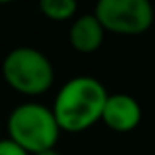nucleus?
Listing matches in <instances>:
<instances>
[{"mask_svg": "<svg viewBox=\"0 0 155 155\" xmlns=\"http://www.w3.org/2000/svg\"><path fill=\"white\" fill-rule=\"evenodd\" d=\"M60 126L51 108L28 101L15 106L8 117V135L28 153L55 148L60 137Z\"/></svg>", "mask_w": 155, "mask_h": 155, "instance_id": "nucleus-3", "label": "nucleus"}, {"mask_svg": "<svg viewBox=\"0 0 155 155\" xmlns=\"http://www.w3.org/2000/svg\"><path fill=\"white\" fill-rule=\"evenodd\" d=\"M95 17L106 31L135 37L151 28L155 9L151 0H97Z\"/></svg>", "mask_w": 155, "mask_h": 155, "instance_id": "nucleus-4", "label": "nucleus"}, {"mask_svg": "<svg viewBox=\"0 0 155 155\" xmlns=\"http://www.w3.org/2000/svg\"><path fill=\"white\" fill-rule=\"evenodd\" d=\"M79 0H38L40 13L53 22H66L75 17Z\"/></svg>", "mask_w": 155, "mask_h": 155, "instance_id": "nucleus-7", "label": "nucleus"}, {"mask_svg": "<svg viewBox=\"0 0 155 155\" xmlns=\"http://www.w3.org/2000/svg\"><path fill=\"white\" fill-rule=\"evenodd\" d=\"M104 35L106 29L101 24V20L95 17V13H88V15H81L77 17L71 26H69V44L77 53H95L102 42H104Z\"/></svg>", "mask_w": 155, "mask_h": 155, "instance_id": "nucleus-6", "label": "nucleus"}, {"mask_svg": "<svg viewBox=\"0 0 155 155\" xmlns=\"http://www.w3.org/2000/svg\"><path fill=\"white\" fill-rule=\"evenodd\" d=\"M11 2H15V0H0V4H11Z\"/></svg>", "mask_w": 155, "mask_h": 155, "instance_id": "nucleus-10", "label": "nucleus"}, {"mask_svg": "<svg viewBox=\"0 0 155 155\" xmlns=\"http://www.w3.org/2000/svg\"><path fill=\"white\" fill-rule=\"evenodd\" d=\"M108 97L110 93L99 79L79 75L62 84L51 110L62 131L81 133L101 122Z\"/></svg>", "mask_w": 155, "mask_h": 155, "instance_id": "nucleus-1", "label": "nucleus"}, {"mask_svg": "<svg viewBox=\"0 0 155 155\" xmlns=\"http://www.w3.org/2000/svg\"><path fill=\"white\" fill-rule=\"evenodd\" d=\"M142 119V108L139 101L128 93H111L104 104L101 122L115 133L133 131Z\"/></svg>", "mask_w": 155, "mask_h": 155, "instance_id": "nucleus-5", "label": "nucleus"}, {"mask_svg": "<svg viewBox=\"0 0 155 155\" xmlns=\"http://www.w3.org/2000/svg\"><path fill=\"white\" fill-rule=\"evenodd\" d=\"M2 79L24 97H38L51 90L55 68L46 53L31 46H18L8 51L2 60Z\"/></svg>", "mask_w": 155, "mask_h": 155, "instance_id": "nucleus-2", "label": "nucleus"}, {"mask_svg": "<svg viewBox=\"0 0 155 155\" xmlns=\"http://www.w3.org/2000/svg\"><path fill=\"white\" fill-rule=\"evenodd\" d=\"M0 155H31L28 153L22 146H18L15 140L8 139H0Z\"/></svg>", "mask_w": 155, "mask_h": 155, "instance_id": "nucleus-8", "label": "nucleus"}, {"mask_svg": "<svg viewBox=\"0 0 155 155\" xmlns=\"http://www.w3.org/2000/svg\"><path fill=\"white\" fill-rule=\"evenodd\" d=\"M35 155H60L55 148H49V150H44V151H38V153H35Z\"/></svg>", "mask_w": 155, "mask_h": 155, "instance_id": "nucleus-9", "label": "nucleus"}]
</instances>
